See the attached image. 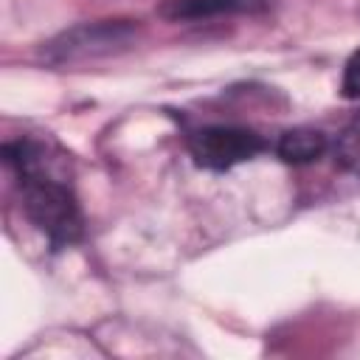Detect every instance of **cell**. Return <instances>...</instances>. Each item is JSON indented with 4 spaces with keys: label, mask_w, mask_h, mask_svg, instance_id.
<instances>
[{
    "label": "cell",
    "mask_w": 360,
    "mask_h": 360,
    "mask_svg": "<svg viewBox=\"0 0 360 360\" xmlns=\"http://www.w3.org/2000/svg\"><path fill=\"white\" fill-rule=\"evenodd\" d=\"M22 188V208L25 217L37 231L45 233L53 250L68 248L82 239L84 217L76 202L73 188L56 172H42L20 180Z\"/></svg>",
    "instance_id": "cell-1"
},
{
    "label": "cell",
    "mask_w": 360,
    "mask_h": 360,
    "mask_svg": "<svg viewBox=\"0 0 360 360\" xmlns=\"http://www.w3.org/2000/svg\"><path fill=\"white\" fill-rule=\"evenodd\" d=\"M267 149V141L245 127H202L188 135V152L197 166L225 172L236 163L253 160Z\"/></svg>",
    "instance_id": "cell-2"
},
{
    "label": "cell",
    "mask_w": 360,
    "mask_h": 360,
    "mask_svg": "<svg viewBox=\"0 0 360 360\" xmlns=\"http://www.w3.org/2000/svg\"><path fill=\"white\" fill-rule=\"evenodd\" d=\"M132 39V28L124 22H96V25H82L48 45L53 62H68L79 56H93V53H112L115 45H127Z\"/></svg>",
    "instance_id": "cell-3"
},
{
    "label": "cell",
    "mask_w": 360,
    "mask_h": 360,
    "mask_svg": "<svg viewBox=\"0 0 360 360\" xmlns=\"http://www.w3.org/2000/svg\"><path fill=\"white\" fill-rule=\"evenodd\" d=\"M267 0H163L160 17L177 20H208L219 14H239V11H262Z\"/></svg>",
    "instance_id": "cell-4"
},
{
    "label": "cell",
    "mask_w": 360,
    "mask_h": 360,
    "mask_svg": "<svg viewBox=\"0 0 360 360\" xmlns=\"http://www.w3.org/2000/svg\"><path fill=\"white\" fill-rule=\"evenodd\" d=\"M326 135L321 129H312V127H295V129H287L281 132L278 143H276V155L284 160V163H312L318 160L323 152H326Z\"/></svg>",
    "instance_id": "cell-5"
},
{
    "label": "cell",
    "mask_w": 360,
    "mask_h": 360,
    "mask_svg": "<svg viewBox=\"0 0 360 360\" xmlns=\"http://www.w3.org/2000/svg\"><path fill=\"white\" fill-rule=\"evenodd\" d=\"M332 155L343 172L360 177V112H354V118L340 129Z\"/></svg>",
    "instance_id": "cell-6"
},
{
    "label": "cell",
    "mask_w": 360,
    "mask_h": 360,
    "mask_svg": "<svg viewBox=\"0 0 360 360\" xmlns=\"http://www.w3.org/2000/svg\"><path fill=\"white\" fill-rule=\"evenodd\" d=\"M340 93H343V98H360V48L346 59Z\"/></svg>",
    "instance_id": "cell-7"
}]
</instances>
